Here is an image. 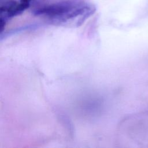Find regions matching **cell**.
Segmentation results:
<instances>
[{"label": "cell", "instance_id": "6da1fadb", "mask_svg": "<svg viewBox=\"0 0 148 148\" xmlns=\"http://www.w3.org/2000/svg\"><path fill=\"white\" fill-rule=\"evenodd\" d=\"M95 7L83 1H66L62 11L50 20L52 23L64 25H79L93 14Z\"/></svg>", "mask_w": 148, "mask_h": 148}, {"label": "cell", "instance_id": "7a4b0ae2", "mask_svg": "<svg viewBox=\"0 0 148 148\" xmlns=\"http://www.w3.org/2000/svg\"><path fill=\"white\" fill-rule=\"evenodd\" d=\"M32 0H6L2 3L0 12L1 18L6 21L8 19L21 14L28 9Z\"/></svg>", "mask_w": 148, "mask_h": 148}]
</instances>
